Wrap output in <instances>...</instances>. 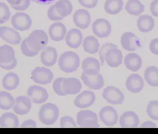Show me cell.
Instances as JSON below:
<instances>
[{
    "mask_svg": "<svg viewBox=\"0 0 158 134\" xmlns=\"http://www.w3.org/2000/svg\"><path fill=\"white\" fill-rule=\"evenodd\" d=\"M123 48L128 51H134L140 47V41L135 33L127 32L124 33L121 38Z\"/></svg>",
    "mask_w": 158,
    "mask_h": 134,
    "instance_id": "obj_10",
    "label": "cell"
},
{
    "mask_svg": "<svg viewBox=\"0 0 158 134\" xmlns=\"http://www.w3.org/2000/svg\"><path fill=\"white\" fill-rule=\"evenodd\" d=\"M11 13L7 4L0 2V24H4L10 19Z\"/></svg>",
    "mask_w": 158,
    "mask_h": 134,
    "instance_id": "obj_38",
    "label": "cell"
},
{
    "mask_svg": "<svg viewBox=\"0 0 158 134\" xmlns=\"http://www.w3.org/2000/svg\"><path fill=\"white\" fill-rule=\"evenodd\" d=\"M56 8L61 16L65 17L71 15L73 7L70 0H58L56 2Z\"/></svg>",
    "mask_w": 158,
    "mask_h": 134,
    "instance_id": "obj_34",
    "label": "cell"
},
{
    "mask_svg": "<svg viewBox=\"0 0 158 134\" xmlns=\"http://www.w3.org/2000/svg\"><path fill=\"white\" fill-rule=\"evenodd\" d=\"M48 17L49 20L52 21H58L61 20L64 17L61 16L56 8V4L51 6L48 10Z\"/></svg>",
    "mask_w": 158,
    "mask_h": 134,
    "instance_id": "obj_41",
    "label": "cell"
},
{
    "mask_svg": "<svg viewBox=\"0 0 158 134\" xmlns=\"http://www.w3.org/2000/svg\"><path fill=\"white\" fill-rule=\"evenodd\" d=\"M125 8L130 15L135 16H139L145 10L144 6L139 0H128Z\"/></svg>",
    "mask_w": 158,
    "mask_h": 134,
    "instance_id": "obj_32",
    "label": "cell"
},
{
    "mask_svg": "<svg viewBox=\"0 0 158 134\" xmlns=\"http://www.w3.org/2000/svg\"><path fill=\"white\" fill-rule=\"evenodd\" d=\"M21 50L23 54L30 57L38 55V53H40L38 51H36L32 50V48L29 46L26 38L24 40L21 44Z\"/></svg>",
    "mask_w": 158,
    "mask_h": 134,
    "instance_id": "obj_40",
    "label": "cell"
},
{
    "mask_svg": "<svg viewBox=\"0 0 158 134\" xmlns=\"http://www.w3.org/2000/svg\"><path fill=\"white\" fill-rule=\"evenodd\" d=\"M77 123L81 128L99 127L96 114L89 110L79 111L77 115Z\"/></svg>",
    "mask_w": 158,
    "mask_h": 134,
    "instance_id": "obj_4",
    "label": "cell"
},
{
    "mask_svg": "<svg viewBox=\"0 0 158 134\" xmlns=\"http://www.w3.org/2000/svg\"><path fill=\"white\" fill-rule=\"evenodd\" d=\"M81 83L77 78H64L62 82V89L66 95L76 94L81 91Z\"/></svg>",
    "mask_w": 158,
    "mask_h": 134,
    "instance_id": "obj_17",
    "label": "cell"
},
{
    "mask_svg": "<svg viewBox=\"0 0 158 134\" xmlns=\"http://www.w3.org/2000/svg\"><path fill=\"white\" fill-rule=\"evenodd\" d=\"M65 42L71 48H77L82 43L83 35L79 29H71L66 35Z\"/></svg>",
    "mask_w": 158,
    "mask_h": 134,
    "instance_id": "obj_20",
    "label": "cell"
},
{
    "mask_svg": "<svg viewBox=\"0 0 158 134\" xmlns=\"http://www.w3.org/2000/svg\"><path fill=\"white\" fill-rule=\"evenodd\" d=\"M58 65L64 72L70 73L76 71L80 65V57L73 51L63 53L58 60Z\"/></svg>",
    "mask_w": 158,
    "mask_h": 134,
    "instance_id": "obj_1",
    "label": "cell"
},
{
    "mask_svg": "<svg viewBox=\"0 0 158 134\" xmlns=\"http://www.w3.org/2000/svg\"><path fill=\"white\" fill-rule=\"evenodd\" d=\"M36 122L33 120L32 119H28L26 121H24L23 123L22 124L21 128H36Z\"/></svg>",
    "mask_w": 158,
    "mask_h": 134,
    "instance_id": "obj_48",
    "label": "cell"
},
{
    "mask_svg": "<svg viewBox=\"0 0 158 134\" xmlns=\"http://www.w3.org/2000/svg\"><path fill=\"white\" fill-rule=\"evenodd\" d=\"M27 97L35 104H42L47 101L48 93L43 87L33 85L29 87L27 91Z\"/></svg>",
    "mask_w": 158,
    "mask_h": 134,
    "instance_id": "obj_8",
    "label": "cell"
},
{
    "mask_svg": "<svg viewBox=\"0 0 158 134\" xmlns=\"http://www.w3.org/2000/svg\"><path fill=\"white\" fill-rule=\"evenodd\" d=\"M59 116L58 107L53 103L42 105L39 112L40 121L45 125H51L55 123Z\"/></svg>",
    "mask_w": 158,
    "mask_h": 134,
    "instance_id": "obj_2",
    "label": "cell"
},
{
    "mask_svg": "<svg viewBox=\"0 0 158 134\" xmlns=\"http://www.w3.org/2000/svg\"><path fill=\"white\" fill-rule=\"evenodd\" d=\"M64 78H59L56 79L53 83V89L56 94L60 96H65L66 94L62 89V82Z\"/></svg>",
    "mask_w": 158,
    "mask_h": 134,
    "instance_id": "obj_43",
    "label": "cell"
},
{
    "mask_svg": "<svg viewBox=\"0 0 158 134\" xmlns=\"http://www.w3.org/2000/svg\"><path fill=\"white\" fill-rule=\"evenodd\" d=\"M67 33V29L63 24L56 22L52 24L49 29L50 38L54 41H61L63 40Z\"/></svg>",
    "mask_w": 158,
    "mask_h": 134,
    "instance_id": "obj_24",
    "label": "cell"
},
{
    "mask_svg": "<svg viewBox=\"0 0 158 134\" xmlns=\"http://www.w3.org/2000/svg\"><path fill=\"white\" fill-rule=\"evenodd\" d=\"M96 100L95 93L92 91H85L77 95L74 100V104L80 109L90 107Z\"/></svg>",
    "mask_w": 158,
    "mask_h": 134,
    "instance_id": "obj_15",
    "label": "cell"
},
{
    "mask_svg": "<svg viewBox=\"0 0 158 134\" xmlns=\"http://www.w3.org/2000/svg\"><path fill=\"white\" fill-rule=\"evenodd\" d=\"M17 64V60L15 58V60L10 63H0V67L4 70L10 71V70H11V69H13L14 68H15Z\"/></svg>",
    "mask_w": 158,
    "mask_h": 134,
    "instance_id": "obj_45",
    "label": "cell"
},
{
    "mask_svg": "<svg viewBox=\"0 0 158 134\" xmlns=\"http://www.w3.org/2000/svg\"><path fill=\"white\" fill-rule=\"evenodd\" d=\"M149 49L153 54L158 55V38L152 40L149 45Z\"/></svg>",
    "mask_w": 158,
    "mask_h": 134,
    "instance_id": "obj_46",
    "label": "cell"
},
{
    "mask_svg": "<svg viewBox=\"0 0 158 134\" xmlns=\"http://www.w3.org/2000/svg\"><path fill=\"white\" fill-rule=\"evenodd\" d=\"M26 39L29 46L32 50L38 52L47 47L48 43L47 34L42 30H35L32 32Z\"/></svg>",
    "mask_w": 158,
    "mask_h": 134,
    "instance_id": "obj_3",
    "label": "cell"
},
{
    "mask_svg": "<svg viewBox=\"0 0 158 134\" xmlns=\"http://www.w3.org/2000/svg\"><path fill=\"white\" fill-rule=\"evenodd\" d=\"M99 116L100 120L107 126H114L118 122L117 111L111 106L103 107L99 111Z\"/></svg>",
    "mask_w": 158,
    "mask_h": 134,
    "instance_id": "obj_11",
    "label": "cell"
},
{
    "mask_svg": "<svg viewBox=\"0 0 158 134\" xmlns=\"http://www.w3.org/2000/svg\"><path fill=\"white\" fill-rule=\"evenodd\" d=\"M117 45H116L115 44H113V43H110V42H107L106 44H105L104 45H103L102 46L99 52V59L100 61L101 62V65L103 66L104 62L105 61V55L106 53L108 52V51L111 49L112 48H117Z\"/></svg>",
    "mask_w": 158,
    "mask_h": 134,
    "instance_id": "obj_39",
    "label": "cell"
},
{
    "mask_svg": "<svg viewBox=\"0 0 158 134\" xmlns=\"http://www.w3.org/2000/svg\"><path fill=\"white\" fill-rule=\"evenodd\" d=\"M81 78L84 84L92 89H101L104 85V80L102 76L99 73L96 75H89L83 72Z\"/></svg>",
    "mask_w": 158,
    "mask_h": 134,
    "instance_id": "obj_13",
    "label": "cell"
},
{
    "mask_svg": "<svg viewBox=\"0 0 158 134\" xmlns=\"http://www.w3.org/2000/svg\"><path fill=\"white\" fill-rule=\"evenodd\" d=\"M31 78L36 84L47 85L52 82L54 75L51 71L48 68L37 67L32 71Z\"/></svg>",
    "mask_w": 158,
    "mask_h": 134,
    "instance_id": "obj_5",
    "label": "cell"
},
{
    "mask_svg": "<svg viewBox=\"0 0 158 134\" xmlns=\"http://www.w3.org/2000/svg\"><path fill=\"white\" fill-rule=\"evenodd\" d=\"M140 127L144 128H156V125L155 123L150 121H148V122H144Z\"/></svg>",
    "mask_w": 158,
    "mask_h": 134,
    "instance_id": "obj_49",
    "label": "cell"
},
{
    "mask_svg": "<svg viewBox=\"0 0 158 134\" xmlns=\"http://www.w3.org/2000/svg\"><path fill=\"white\" fill-rule=\"evenodd\" d=\"M14 49L8 45L0 47V63H10L15 58Z\"/></svg>",
    "mask_w": 158,
    "mask_h": 134,
    "instance_id": "obj_33",
    "label": "cell"
},
{
    "mask_svg": "<svg viewBox=\"0 0 158 134\" xmlns=\"http://www.w3.org/2000/svg\"><path fill=\"white\" fill-rule=\"evenodd\" d=\"M73 22L77 28L86 29L90 26L91 15L87 10L79 9L73 15Z\"/></svg>",
    "mask_w": 158,
    "mask_h": 134,
    "instance_id": "obj_12",
    "label": "cell"
},
{
    "mask_svg": "<svg viewBox=\"0 0 158 134\" xmlns=\"http://www.w3.org/2000/svg\"><path fill=\"white\" fill-rule=\"evenodd\" d=\"M155 20L153 18L149 15L140 16L137 22L139 30L144 33H147L152 31L155 27Z\"/></svg>",
    "mask_w": 158,
    "mask_h": 134,
    "instance_id": "obj_26",
    "label": "cell"
},
{
    "mask_svg": "<svg viewBox=\"0 0 158 134\" xmlns=\"http://www.w3.org/2000/svg\"><path fill=\"white\" fill-rule=\"evenodd\" d=\"M123 54L117 48L110 49L105 55V61L111 67H118L123 62Z\"/></svg>",
    "mask_w": 158,
    "mask_h": 134,
    "instance_id": "obj_23",
    "label": "cell"
},
{
    "mask_svg": "<svg viewBox=\"0 0 158 134\" xmlns=\"http://www.w3.org/2000/svg\"><path fill=\"white\" fill-rule=\"evenodd\" d=\"M150 11L155 17H158V0H153L150 4Z\"/></svg>",
    "mask_w": 158,
    "mask_h": 134,
    "instance_id": "obj_47",
    "label": "cell"
},
{
    "mask_svg": "<svg viewBox=\"0 0 158 134\" xmlns=\"http://www.w3.org/2000/svg\"><path fill=\"white\" fill-rule=\"evenodd\" d=\"M11 7L17 11H24L29 7L30 0H7Z\"/></svg>",
    "mask_w": 158,
    "mask_h": 134,
    "instance_id": "obj_36",
    "label": "cell"
},
{
    "mask_svg": "<svg viewBox=\"0 0 158 134\" xmlns=\"http://www.w3.org/2000/svg\"><path fill=\"white\" fill-rule=\"evenodd\" d=\"M19 124V121L17 116L12 113H6L0 118V126L2 128H17Z\"/></svg>",
    "mask_w": 158,
    "mask_h": 134,
    "instance_id": "obj_28",
    "label": "cell"
},
{
    "mask_svg": "<svg viewBox=\"0 0 158 134\" xmlns=\"http://www.w3.org/2000/svg\"><path fill=\"white\" fill-rule=\"evenodd\" d=\"M83 72L85 74L93 75L99 73L101 69V64L99 60L94 57H89L83 60L81 64Z\"/></svg>",
    "mask_w": 158,
    "mask_h": 134,
    "instance_id": "obj_18",
    "label": "cell"
},
{
    "mask_svg": "<svg viewBox=\"0 0 158 134\" xmlns=\"http://www.w3.org/2000/svg\"><path fill=\"white\" fill-rule=\"evenodd\" d=\"M99 43L98 39L94 36H88L83 42V47L85 52L90 54H95L98 52Z\"/></svg>",
    "mask_w": 158,
    "mask_h": 134,
    "instance_id": "obj_30",
    "label": "cell"
},
{
    "mask_svg": "<svg viewBox=\"0 0 158 134\" xmlns=\"http://www.w3.org/2000/svg\"><path fill=\"white\" fill-rule=\"evenodd\" d=\"M57 57L56 50L51 46L45 48L40 53L41 62L47 67L54 66L56 63Z\"/></svg>",
    "mask_w": 158,
    "mask_h": 134,
    "instance_id": "obj_21",
    "label": "cell"
},
{
    "mask_svg": "<svg viewBox=\"0 0 158 134\" xmlns=\"http://www.w3.org/2000/svg\"><path fill=\"white\" fill-rule=\"evenodd\" d=\"M140 122L137 115L133 111L124 113L119 119V124L123 128H137Z\"/></svg>",
    "mask_w": 158,
    "mask_h": 134,
    "instance_id": "obj_19",
    "label": "cell"
},
{
    "mask_svg": "<svg viewBox=\"0 0 158 134\" xmlns=\"http://www.w3.org/2000/svg\"><path fill=\"white\" fill-rule=\"evenodd\" d=\"M147 113L150 118L158 120V101H150L147 107Z\"/></svg>",
    "mask_w": 158,
    "mask_h": 134,
    "instance_id": "obj_37",
    "label": "cell"
},
{
    "mask_svg": "<svg viewBox=\"0 0 158 134\" xmlns=\"http://www.w3.org/2000/svg\"><path fill=\"white\" fill-rule=\"evenodd\" d=\"M13 108L17 115H25L31 110L32 102L27 97L19 96L16 98Z\"/></svg>",
    "mask_w": 158,
    "mask_h": 134,
    "instance_id": "obj_16",
    "label": "cell"
},
{
    "mask_svg": "<svg viewBox=\"0 0 158 134\" xmlns=\"http://www.w3.org/2000/svg\"><path fill=\"white\" fill-rule=\"evenodd\" d=\"M33 1L42 5H48L54 2L56 0H32Z\"/></svg>",
    "mask_w": 158,
    "mask_h": 134,
    "instance_id": "obj_50",
    "label": "cell"
},
{
    "mask_svg": "<svg viewBox=\"0 0 158 134\" xmlns=\"http://www.w3.org/2000/svg\"><path fill=\"white\" fill-rule=\"evenodd\" d=\"M0 37L12 45L19 44L22 40V38L18 32L15 30V29L7 26L0 27Z\"/></svg>",
    "mask_w": 158,
    "mask_h": 134,
    "instance_id": "obj_14",
    "label": "cell"
},
{
    "mask_svg": "<svg viewBox=\"0 0 158 134\" xmlns=\"http://www.w3.org/2000/svg\"><path fill=\"white\" fill-rule=\"evenodd\" d=\"M20 83V79L16 73L10 72L7 73L2 79V84L4 88L7 91L16 89Z\"/></svg>",
    "mask_w": 158,
    "mask_h": 134,
    "instance_id": "obj_27",
    "label": "cell"
},
{
    "mask_svg": "<svg viewBox=\"0 0 158 134\" xmlns=\"http://www.w3.org/2000/svg\"><path fill=\"white\" fill-rule=\"evenodd\" d=\"M60 127L62 128H77L74 119L70 116H64L60 120Z\"/></svg>",
    "mask_w": 158,
    "mask_h": 134,
    "instance_id": "obj_42",
    "label": "cell"
},
{
    "mask_svg": "<svg viewBox=\"0 0 158 134\" xmlns=\"http://www.w3.org/2000/svg\"><path fill=\"white\" fill-rule=\"evenodd\" d=\"M32 24L30 16L24 13H16L11 18V24L14 29L17 31H27L31 28Z\"/></svg>",
    "mask_w": 158,
    "mask_h": 134,
    "instance_id": "obj_7",
    "label": "cell"
},
{
    "mask_svg": "<svg viewBox=\"0 0 158 134\" xmlns=\"http://www.w3.org/2000/svg\"><path fill=\"white\" fill-rule=\"evenodd\" d=\"M103 98L110 104L114 105H119L123 103L124 95L118 88L109 86L103 89Z\"/></svg>",
    "mask_w": 158,
    "mask_h": 134,
    "instance_id": "obj_6",
    "label": "cell"
},
{
    "mask_svg": "<svg viewBox=\"0 0 158 134\" xmlns=\"http://www.w3.org/2000/svg\"><path fill=\"white\" fill-rule=\"evenodd\" d=\"M92 31L99 38L108 37L111 34L112 26L109 21L104 19H96L92 24Z\"/></svg>",
    "mask_w": 158,
    "mask_h": 134,
    "instance_id": "obj_9",
    "label": "cell"
},
{
    "mask_svg": "<svg viewBox=\"0 0 158 134\" xmlns=\"http://www.w3.org/2000/svg\"><path fill=\"white\" fill-rule=\"evenodd\" d=\"M78 1L83 7L87 8H94L98 2V0H78Z\"/></svg>",
    "mask_w": 158,
    "mask_h": 134,
    "instance_id": "obj_44",
    "label": "cell"
},
{
    "mask_svg": "<svg viewBox=\"0 0 158 134\" xmlns=\"http://www.w3.org/2000/svg\"><path fill=\"white\" fill-rule=\"evenodd\" d=\"M123 5V0H106L105 2L104 10L110 15H115L122 10Z\"/></svg>",
    "mask_w": 158,
    "mask_h": 134,
    "instance_id": "obj_31",
    "label": "cell"
},
{
    "mask_svg": "<svg viewBox=\"0 0 158 134\" xmlns=\"http://www.w3.org/2000/svg\"><path fill=\"white\" fill-rule=\"evenodd\" d=\"M15 100L13 95L6 91L0 92V109L9 110L13 107Z\"/></svg>",
    "mask_w": 158,
    "mask_h": 134,
    "instance_id": "obj_35",
    "label": "cell"
},
{
    "mask_svg": "<svg viewBox=\"0 0 158 134\" xmlns=\"http://www.w3.org/2000/svg\"><path fill=\"white\" fill-rule=\"evenodd\" d=\"M144 78L146 82L152 87H158V67H148L144 73Z\"/></svg>",
    "mask_w": 158,
    "mask_h": 134,
    "instance_id": "obj_29",
    "label": "cell"
},
{
    "mask_svg": "<svg viewBox=\"0 0 158 134\" xmlns=\"http://www.w3.org/2000/svg\"><path fill=\"white\" fill-rule=\"evenodd\" d=\"M144 85V80L142 76L138 74H131L128 76L126 80L127 89L133 93H138L142 91Z\"/></svg>",
    "mask_w": 158,
    "mask_h": 134,
    "instance_id": "obj_22",
    "label": "cell"
},
{
    "mask_svg": "<svg viewBox=\"0 0 158 134\" xmlns=\"http://www.w3.org/2000/svg\"><path fill=\"white\" fill-rule=\"evenodd\" d=\"M124 64L128 70L132 71H137L141 67L142 60L140 55L136 53H130L124 58Z\"/></svg>",
    "mask_w": 158,
    "mask_h": 134,
    "instance_id": "obj_25",
    "label": "cell"
}]
</instances>
